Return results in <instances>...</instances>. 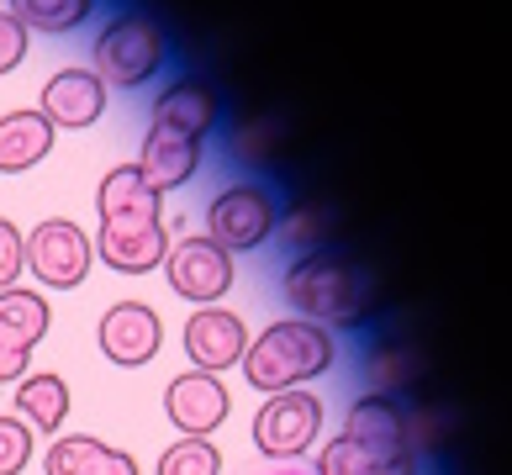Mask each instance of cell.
Wrapping results in <instances>:
<instances>
[{"label": "cell", "instance_id": "7", "mask_svg": "<svg viewBox=\"0 0 512 475\" xmlns=\"http://www.w3.org/2000/svg\"><path fill=\"white\" fill-rule=\"evenodd\" d=\"M164 280L180 301L217 307V301L233 291V254H222L212 238H180L164 259Z\"/></svg>", "mask_w": 512, "mask_h": 475}, {"label": "cell", "instance_id": "13", "mask_svg": "<svg viewBox=\"0 0 512 475\" xmlns=\"http://www.w3.org/2000/svg\"><path fill=\"white\" fill-rule=\"evenodd\" d=\"M217 117H222V95L206 74H180V80H169L154 95V127H169V132H180V138L201 143L206 132L217 127Z\"/></svg>", "mask_w": 512, "mask_h": 475}, {"label": "cell", "instance_id": "23", "mask_svg": "<svg viewBox=\"0 0 512 475\" xmlns=\"http://www.w3.org/2000/svg\"><path fill=\"white\" fill-rule=\"evenodd\" d=\"M328 227H333L328 206H317V201H301V206H291V212L280 217V227H275V233L286 238L291 249H301V254H317L322 243H328Z\"/></svg>", "mask_w": 512, "mask_h": 475}, {"label": "cell", "instance_id": "1", "mask_svg": "<svg viewBox=\"0 0 512 475\" xmlns=\"http://www.w3.org/2000/svg\"><path fill=\"white\" fill-rule=\"evenodd\" d=\"M333 333L317 328L307 317H280L270 322L249 349H243V375H249V386L275 396V391H296L307 386V380L328 375L333 370Z\"/></svg>", "mask_w": 512, "mask_h": 475}, {"label": "cell", "instance_id": "11", "mask_svg": "<svg viewBox=\"0 0 512 475\" xmlns=\"http://www.w3.org/2000/svg\"><path fill=\"white\" fill-rule=\"evenodd\" d=\"M243 349H249V328H243L238 312L227 307H196L191 322H185V359L191 370L222 375L227 365H238Z\"/></svg>", "mask_w": 512, "mask_h": 475}, {"label": "cell", "instance_id": "10", "mask_svg": "<svg viewBox=\"0 0 512 475\" xmlns=\"http://www.w3.org/2000/svg\"><path fill=\"white\" fill-rule=\"evenodd\" d=\"M96 344H101V354L111 359V365L138 370V365H148V359L164 349V322H159V312L148 307V301H117V307L101 317Z\"/></svg>", "mask_w": 512, "mask_h": 475}, {"label": "cell", "instance_id": "9", "mask_svg": "<svg viewBox=\"0 0 512 475\" xmlns=\"http://www.w3.org/2000/svg\"><path fill=\"white\" fill-rule=\"evenodd\" d=\"M227 386L206 370H185L164 386V417L180 428V439H212V433L227 423Z\"/></svg>", "mask_w": 512, "mask_h": 475}, {"label": "cell", "instance_id": "8", "mask_svg": "<svg viewBox=\"0 0 512 475\" xmlns=\"http://www.w3.org/2000/svg\"><path fill=\"white\" fill-rule=\"evenodd\" d=\"M164 196L148 190L138 164H117L106 169V180L96 190V217H101V233H148V227H164Z\"/></svg>", "mask_w": 512, "mask_h": 475}, {"label": "cell", "instance_id": "27", "mask_svg": "<svg viewBox=\"0 0 512 475\" xmlns=\"http://www.w3.org/2000/svg\"><path fill=\"white\" fill-rule=\"evenodd\" d=\"M22 59H27V27L11 11H0V74H11Z\"/></svg>", "mask_w": 512, "mask_h": 475}, {"label": "cell", "instance_id": "16", "mask_svg": "<svg viewBox=\"0 0 512 475\" xmlns=\"http://www.w3.org/2000/svg\"><path fill=\"white\" fill-rule=\"evenodd\" d=\"M53 143H59V132L48 127V117L37 106H22V111H6L0 117V175H27L37 169Z\"/></svg>", "mask_w": 512, "mask_h": 475}, {"label": "cell", "instance_id": "3", "mask_svg": "<svg viewBox=\"0 0 512 475\" xmlns=\"http://www.w3.org/2000/svg\"><path fill=\"white\" fill-rule=\"evenodd\" d=\"M169 59V32L164 22H154L148 11H117L101 27V37L90 43V74L106 90H138L148 85Z\"/></svg>", "mask_w": 512, "mask_h": 475}, {"label": "cell", "instance_id": "21", "mask_svg": "<svg viewBox=\"0 0 512 475\" xmlns=\"http://www.w3.org/2000/svg\"><path fill=\"white\" fill-rule=\"evenodd\" d=\"M96 0H11V16L22 22L27 32H43V37H64L74 32L90 16Z\"/></svg>", "mask_w": 512, "mask_h": 475}, {"label": "cell", "instance_id": "19", "mask_svg": "<svg viewBox=\"0 0 512 475\" xmlns=\"http://www.w3.org/2000/svg\"><path fill=\"white\" fill-rule=\"evenodd\" d=\"M317 475H417V454L333 439V444H322V454H317Z\"/></svg>", "mask_w": 512, "mask_h": 475}, {"label": "cell", "instance_id": "14", "mask_svg": "<svg viewBox=\"0 0 512 475\" xmlns=\"http://www.w3.org/2000/svg\"><path fill=\"white\" fill-rule=\"evenodd\" d=\"M196 169H201V143L196 138H180V132H169V127H154L148 122V138L138 148V175L148 190H180V185H191L196 180Z\"/></svg>", "mask_w": 512, "mask_h": 475}, {"label": "cell", "instance_id": "24", "mask_svg": "<svg viewBox=\"0 0 512 475\" xmlns=\"http://www.w3.org/2000/svg\"><path fill=\"white\" fill-rule=\"evenodd\" d=\"M32 449H37V433L22 423V417L0 412V475H22L32 465Z\"/></svg>", "mask_w": 512, "mask_h": 475}, {"label": "cell", "instance_id": "15", "mask_svg": "<svg viewBox=\"0 0 512 475\" xmlns=\"http://www.w3.org/2000/svg\"><path fill=\"white\" fill-rule=\"evenodd\" d=\"M43 475H138V460L90 433H59L43 449Z\"/></svg>", "mask_w": 512, "mask_h": 475}, {"label": "cell", "instance_id": "17", "mask_svg": "<svg viewBox=\"0 0 512 475\" xmlns=\"http://www.w3.org/2000/svg\"><path fill=\"white\" fill-rule=\"evenodd\" d=\"M407 407L396 402V396H359V402L349 407V417H344V439H354V444H370V449H407V454H417L412 444H407Z\"/></svg>", "mask_w": 512, "mask_h": 475}, {"label": "cell", "instance_id": "18", "mask_svg": "<svg viewBox=\"0 0 512 475\" xmlns=\"http://www.w3.org/2000/svg\"><path fill=\"white\" fill-rule=\"evenodd\" d=\"M16 417L32 428V433H59L64 417H69V380L59 370H37V375H22L16 380Z\"/></svg>", "mask_w": 512, "mask_h": 475}, {"label": "cell", "instance_id": "26", "mask_svg": "<svg viewBox=\"0 0 512 475\" xmlns=\"http://www.w3.org/2000/svg\"><path fill=\"white\" fill-rule=\"evenodd\" d=\"M22 270H27V233L11 217H0V291H11Z\"/></svg>", "mask_w": 512, "mask_h": 475}, {"label": "cell", "instance_id": "5", "mask_svg": "<svg viewBox=\"0 0 512 475\" xmlns=\"http://www.w3.org/2000/svg\"><path fill=\"white\" fill-rule=\"evenodd\" d=\"M90 264H96V243H90L80 222L48 217L27 233V270L48 291H80L90 280Z\"/></svg>", "mask_w": 512, "mask_h": 475}, {"label": "cell", "instance_id": "12", "mask_svg": "<svg viewBox=\"0 0 512 475\" xmlns=\"http://www.w3.org/2000/svg\"><path fill=\"white\" fill-rule=\"evenodd\" d=\"M37 111L48 117L53 132H59V127H69V132L96 127L101 111H106V85H101L85 64H69V69H59V74H48L43 95H37Z\"/></svg>", "mask_w": 512, "mask_h": 475}, {"label": "cell", "instance_id": "2", "mask_svg": "<svg viewBox=\"0 0 512 475\" xmlns=\"http://www.w3.org/2000/svg\"><path fill=\"white\" fill-rule=\"evenodd\" d=\"M286 301L296 307V317L317 322V328H354L365 322V275L359 264H349L344 254L333 249H317V254H301L291 270H286Z\"/></svg>", "mask_w": 512, "mask_h": 475}, {"label": "cell", "instance_id": "29", "mask_svg": "<svg viewBox=\"0 0 512 475\" xmlns=\"http://www.w3.org/2000/svg\"><path fill=\"white\" fill-rule=\"evenodd\" d=\"M270 475H307V470H296V465H280V470H270Z\"/></svg>", "mask_w": 512, "mask_h": 475}, {"label": "cell", "instance_id": "22", "mask_svg": "<svg viewBox=\"0 0 512 475\" xmlns=\"http://www.w3.org/2000/svg\"><path fill=\"white\" fill-rule=\"evenodd\" d=\"M154 475H222V449L212 439H175L159 454Z\"/></svg>", "mask_w": 512, "mask_h": 475}, {"label": "cell", "instance_id": "28", "mask_svg": "<svg viewBox=\"0 0 512 475\" xmlns=\"http://www.w3.org/2000/svg\"><path fill=\"white\" fill-rule=\"evenodd\" d=\"M27 359H32L27 344H16L11 333H0V386H6V380H22L27 375Z\"/></svg>", "mask_w": 512, "mask_h": 475}, {"label": "cell", "instance_id": "6", "mask_svg": "<svg viewBox=\"0 0 512 475\" xmlns=\"http://www.w3.org/2000/svg\"><path fill=\"white\" fill-rule=\"evenodd\" d=\"M322 433V402L312 391H275L264 396V407L254 412V449L270 454V460H296L307 454Z\"/></svg>", "mask_w": 512, "mask_h": 475}, {"label": "cell", "instance_id": "20", "mask_svg": "<svg viewBox=\"0 0 512 475\" xmlns=\"http://www.w3.org/2000/svg\"><path fill=\"white\" fill-rule=\"evenodd\" d=\"M48 301L37 296V291H22V285H11V291H0V333H11L16 344H27L37 349L43 344V333H48Z\"/></svg>", "mask_w": 512, "mask_h": 475}, {"label": "cell", "instance_id": "4", "mask_svg": "<svg viewBox=\"0 0 512 475\" xmlns=\"http://www.w3.org/2000/svg\"><path fill=\"white\" fill-rule=\"evenodd\" d=\"M280 227V201L270 185L259 180H233L206 201V238L222 254H254L275 238Z\"/></svg>", "mask_w": 512, "mask_h": 475}, {"label": "cell", "instance_id": "25", "mask_svg": "<svg viewBox=\"0 0 512 475\" xmlns=\"http://www.w3.org/2000/svg\"><path fill=\"white\" fill-rule=\"evenodd\" d=\"M412 370H417V365H412L402 349H370V365H365L375 396H396V391L412 380Z\"/></svg>", "mask_w": 512, "mask_h": 475}]
</instances>
